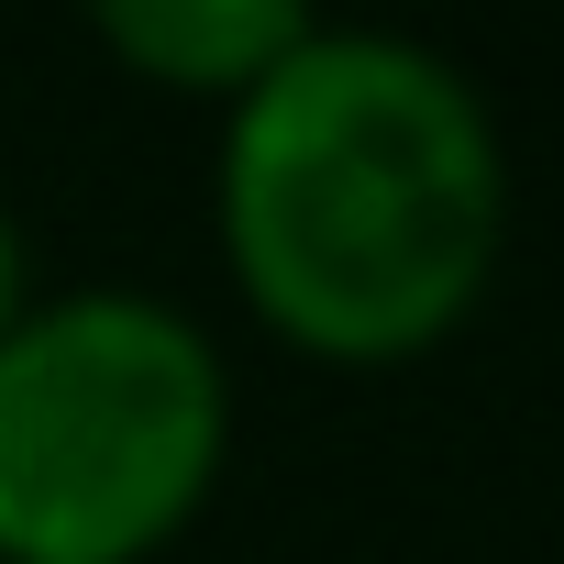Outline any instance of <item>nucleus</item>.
Here are the masks:
<instances>
[{
  "mask_svg": "<svg viewBox=\"0 0 564 564\" xmlns=\"http://www.w3.org/2000/svg\"><path fill=\"white\" fill-rule=\"evenodd\" d=\"M509 232V155L454 56L311 23L221 133V243L254 311L344 366L454 333Z\"/></svg>",
  "mask_w": 564,
  "mask_h": 564,
  "instance_id": "f257e3e1",
  "label": "nucleus"
},
{
  "mask_svg": "<svg viewBox=\"0 0 564 564\" xmlns=\"http://www.w3.org/2000/svg\"><path fill=\"white\" fill-rule=\"evenodd\" d=\"M232 377L155 289H67L0 333V564H133L221 476Z\"/></svg>",
  "mask_w": 564,
  "mask_h": 564,
  "instance_id": "f03ea898",
  "label": "nucleus"
},
{
  "mask_svg": "<svg viewBox=\"0 0 564 564\" xmlns=\"http://www.w3.org/2000/svg\"><path fill=\"white\" fill-rule=\"evenodd\" d=\"M100 34L166 89H254L311 34L300 0H100Z\"/></svg>",
  "mask_w": 564,
  "mask_h": 564,
  "instance_id": "7ed1b4c3",
  "label": "nucleus"
},
{
  "mask_svg": "<svg viewBox=\"0 0 564 564\" xmlns=\"http://www.w3.org/2000/svg\"><path fill=\"white\" fill-rule=\"evenodd\" d=\"M23 311H34V300H23V221L0 210V333H12Z\"/></svg>",
  "mask_w": 564,
  "mask_h": 564,
  "instance_id": "20e7f679",
  "label": "nucleus"
}]
</instances>
